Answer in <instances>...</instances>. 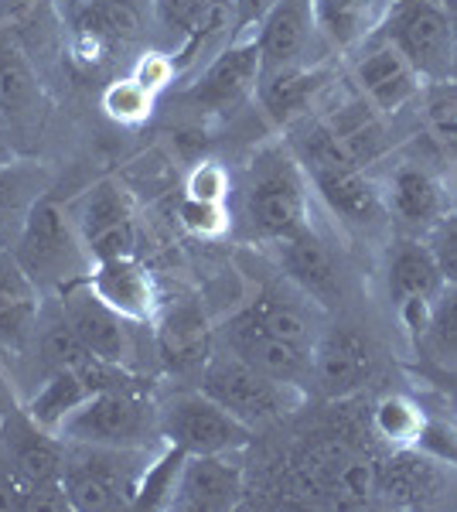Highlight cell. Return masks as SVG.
<instances>
[{"label":"cell","instance_id":"6da1fadb","mask_svg":"<svg viewBox=\"0 0 457 512\" xmlns=\"http://www.w3.org/2000/svg\"><path fill=\"white\" fill-rule=\"evenodd\" d=\"M232 195H236V219L260 246L284 243L314 226L311 181L287 140L256 147L243 164V175L232 181Z\"/></svg>","mask_w":457,"mask_h":512},{"label":"cell","instance_id":"7a4b0ae2","mask_svg":"<svg viewBox=\"0 0 457 512\" xmlns=\"http://www.w3.org/2000/svg\"><path fill=\"white\" fill-rule=\"evenodd\" d=\"M393 233L427 236L457 205L454 168L420 130H406L403 144L372 171Z\"/></svg>","mask_w":457,"mask_h":512},{"label":"cell","instance_id":"3957f363","mask_svg":"<svg viewBox=\"0 0 457 512\" xmlns=\"http://www.w3.org/2000/svg\"><path fill=\"white\" fill-rule=\"evenodd\" d=\"M65 444L62 489L69 509L79 512H113L137 506L144 472L151 468L154 451L103 448V444Z\"/></svg>","mask_w":457,"mask_h":512},{"label":"cell","instance_id":"277c9868","mask_svg":"<svg viewBox=\"0 0 457 512\" xmlns=\"http://www.w3.org/2000/svg\"><path fill=\"white\" fill-rule=\"evenodd\" d=\"M195 386L202 393H209L215 403H222L246 427H253V431L277 424V420H287L311 400V393L304 386L263 373V369L249 366L246 359H239V355L226 349L212 352L205 359V366L198 369Z\"/></svg>","mask_w":457,"mask_h":512},{"label":"cell","instance_id":"5b68a950","mask_svg":"<svg viewBox=\"0 0 457 512\" xmlns=\"http://www.w3.org/2000/svg\"><path fill=\"white\" fill-rule=\"evenodd\" d=\"M444 287L437 260L423 236L389 233L379 246V294L386 304L393 328L406 338V345H417L427 325L430 304Z\"/></svg>","mask_w":457,"mask_h":512},{"label":"cell","instance_id":"8992f818","mask_svg":"<svg viewBox=\"0 0 457 512\" xmlns=\"http://www.w3.org/2000/svg\"><path fill=\"white\" fill-rule=\"evenodd\" d=\"M72 444H103V448L154 451L164 444L157 403L147 396V386L130 390H96L62 420L55 431Z\"/></svg>","mask_w":457,"mask_h":512},{"label":"cell","instance_id":"52a82bcc","mask_svg":"<svg viewBox=\"0 0 457 512\" xmlns=\"http://www.w3.org/2000/svg\"><path fill=\"white\" fill-rule=\"evenodd\" d=\"M11 256L38 291L41 287L62 291L76 280H86L89 270H93V260L82 246L69 209H62L52 198H38L31 205L28 219H24L21 233L11 246Z\"/></svg>","mask_w":457,"mask_h":512},{"label":"cell","instance_id":"ba28073f","mask_svg":"<svg viewBox=\"0 0 457 512\" xmlns=\"http://www.w3.org/2000/svg\"><path fill=\"white\" fill-rule=\"evenodd\" d=\"M0 454L21 485V509H69L62 489V437L38 427L24 407L0 420Z\"/></svg>","mask_w":457,"mask_h":512},{"label":"cell","instance_id":"9c48e42d","mask_svg":"<svg viewBox=\"0 0 457 512\" xmlns=\"http://www.w3.org/2000/svg\"><path fill=\"white\" fill-rule=\"evenodd\" d=\"M376 35L386 38L420 72L423 82L454 79V14L440 0H393Z\"/></svg>","mask_w":457,"mask_h":512},{"label":"cell","instance_id":"30bf717a","mask_svg":"<svg viewBox=\"0 0 457 512\" xmlns=\"http://www.w3.org/2000/svg\"><path fill=\"white\" fill-rule=\"evenodd\" d=\"M164 444L185 454H222V451H246L253 444V427L232 417L222 403H215L198 386L178 390L157 403Z\"/></svg>","mask_w":457,"mask_h":512},{"label":"cell","instance_id":"8fae6325","mask_svg":"<svg viewBox=\"0 0 457 512\" xmlns=\"http://www.w3.org/2000/svg\"><path fill=\"white\" fill-rule=\"evenodd\" d=\"M348 86L359 93L376 113L393 123H406L423 93V76L396 52L382 35H372L362 48L342 59Z\"/></svg>","mask_w":457,"mask_h":512},{"label":"cell","instance_id":"7c38bea8","mask_svg":"<svg viewBox=\"0 0 457 512\" xmlns=\"http://www.w3.org/2000/svg\"><path fill=\"white\" fill-rule=\"evenodd\" d=\"M379 366L382 352L369 328L338 318L321 328L314 345L311 386L324 400H352L379 376Z\"/></svg>","mask_w":457,"mask_h":512},{"label":"cell","instance_id":"4fadbf2b","mask_svg":"<svg viewBox=\"0 0 457 512\" xmlns=\"http://www.w3.org/2000/svg\"><path fill=\"white\" fill-rule=\"evenodd\" d=\"M86 246L89 260H113V256H137L140 250V226L137 205L127 188L113 178L89 185L69 209Z\"/></svg>","mask_w":457,"mask_h":512},{"label":"cell","instance_id":"5bb4252c","mask_svg":"<svg viewBox=\"0 0 457 512\" xmlns=\"http://www.w3.org/2000/svg\"><path fill=\"white\" fill-rule=\"evenodd\" d=\"M273 260L290 287H297L321 311H342L345 304V270L335 246L321 236L318 226H307L297 236L273 243Z\"/></svg>","mask_w":457,"mask_h":512},{"label":"cell","instance_id":"9a60e30c","mask_svg":"<svg viewBox=\"0 0 457 512\" xmlns=\"http://www.w3.org/2000/svg\"><path fill=\"white\" fill-rule=\"evenodd\" d=\"M215 342L226 352L246 359L249 366L263 369V373H270L277 379H287V383L304 386V390L314 376V352L304 349V345L287 342V338H280L277 332H270L246 304L222 321V328L215 332Z\"/></svg>","mask_w":457,"mask_h":512},{"label":"cell","instance_id":"2e32d148","mask_svg":"<svg viewBox=\"0 0 457 512\" xmlns=\"http://www.w3.org/2000/svg\"><path fill=\"white\" fill-rule=\"evenodd\" d=\"M62 315L69 318V325L76 328V335L86 342V349L103 362H116V366L137 369L140 355V328L137 321L123 318L120 311H113L106 301H99L93 287L86 280L62 287Z\"/></svg>","mask_w":457,"mask_h":512},{"label":"cell","instance_id":"e0dca14e","mask_svg":"<svg viewBox=\"0 0 457 512\" xmlns=\"http://www.w3.org/2000/svg\"><path fill=\"white\" fill-rule=\"evenodd\" d=\"M263 76V59L253 38H236L205 62L195 82L185 89V103L202 113H232L256 96Z\"/></svg>","mask_w":457,"mask_h":512},{"label":"cell","instance_id":"ac0fdd59","mask_svg":"<svg viewBox=\"0 0 457 512\" xmlns=\"http://www.w3.org/2000/svg\"><path fill=\"white\" fill-rule=\"evenodd\" d=\"M246 495L243 451L185 454L174 478L171 506L178 512H229L239 509Z\"/></svg>","mask_w":457,"mask_h":512},{"label":"cell","instance_id":"d6986e66","mask_svg":"<svg viewBox=\"0 0 457 512\" xmlns=\"http://www.w3.org/2000/svg\"><path fill=\"white\" fill-rule=\"evenodd\" d=\"M144 35L134 0H76L72 7V55L86 69L110 62L116 48Z\"/></svg>","mask_w":457,"mask_h":512},{"label":"cell","instance_id":"ffe728a7","mask_svg":"<svg viewBox=\"0 0 457 512\" xmlns=\"http://www.w3.org/2000/svg\"><path fill=\"white\" fill-rule=\"evenodd\" d=\"M249 38L260 48L263 72L331 59L321 48L318 28H314L311 0H280Z\"/></svg>","mask_w":457,"mask_h":512},{"label":"cell","instance_id":"44dd1931","mask_svg":"<svg viewBox=\"0 0 457 512\" xmlns=\"http://www.w3.org/2000/svg\"><path fill=\"white\" fill-rule=\"evenodd\" d=\"M338 59L290 65V69L263 72L260 86H256V103H260L263 117L277 130H287L290 123L304 120L307 113L318 110L324 89L338 79Z\"/></svg>","mask_w":457,"mask_h":512},{"label":"cell","instance_id":"7402d4cb","mask_svg":"<svg viewBox=\"0 0 457 512\" xmlns=\"http://www.w3.org/2000/svg\"><path fill=\"white\" fill-rule=\"evenodd\" d=\"M86 284L93 287L99 301H106L123 318L137 325H154L161 311V294L151 277V270L140 263V256H113V260H96L89 270Z\"/></svg>","mask_w":457,"mask_h":512},{"label":"cell","instance_id":"603a6c76","mask_svg":"<svg viewBox=\"0 0 457 512\" xmlns=\"http://www.w3.org/2000/svg\"><path fill=\"white\" fill-rule=\"evenodd\" d=\"M393 0H311V18L321 48L331 59H348L386 21Z\"/></svg>","mask_w":457,"mask_h":512},{"label":"cell","instance_id":"cb8c5ba5","mask_svg":"<svg viewBox=\"0 0 457 512\" xmlns=\"http://www.w3.org/2000/svg\"><path fill=\"white\" fill-rule=\"evenodd\" d=\"M157 352L171 369H202L212 355L215 332L209 328V318L195 301H178L174 308L157 311Z\"/></svg>","mask_w":457,"mask_h":512},{"label":"cell","instance_id":"d4e9b609","mask_svg":"<svg viewBox=\"0 0 457 512\" xmlns=\"http://www.w3.org/2000/svg\"><path fill=\"white\" fill-rule=\"evenodd\" d=\"M41 297L14 256H0V345L24 349L38 335Z\"/></svg>","mask_w":457,"mask_h":512},{"label":"cell","instance_id":"484cf974","mask_svg":"<svg viewBox=\"0 0 457 512\" xmlns=\"http://www.w3.org/2000/svg\"><path fill=\"white\" fill-rule=\"evenodd\" d=\"M41 82L21 45L0 28V120L24 123L38 117Z\"/></svg>","mask_w":457,"mask_h":512},{"label":"cell","instance_id":"4316f807","mask_svg":"<svg viewBox=\"0 0 457 512\" xmlns=\"http://www.w3.org/2000/svg\"><path fill=\"white\" fill-rule=\"evenodd\" d=\"M410 123L457 171V79L427 82L410 113Z\"/></svg>","mask_w":457,"mask_h":512},{"label":"cell","instance_id":"83f0119b","mask_svg":"<svg viewBox=\"0 0 457 512\" xmlns=\"http://www.w3.org/2000/svg\"><path fill=\"white\" fill-rule=\"evenodd\" d=\"M430 410L423 407L413 393L406 390H389L382 393L369 410V434L379 444H386V451L400 448H417L423 427H427Z\"/></svg>","mask_w":457,"mask_h":512},{"label":"cell","instance_id":"f1b7e54d","mask_svg":"<svg viewBox=\"0 0 457 512\" xmlns=\"http://www.w3.org/2000/svg\"><path fill=\"white\" fill-rule=\"evenodd\" d=\"M89 393L93 390H89V383L79 376V369H52V373L45 376V383L28 396L24 414L35 420L38 427L55 434L58 427H62V420L69 417Z\"/></svg>","mask_w":457,"mask_h":512},{"label":"cell","instance_id":"f546056e","mask_svg":"<svg viewBox=\"0 0 457 512\" xmlns=\"http://www.w3.org/2000/svg\"><path fill=\"white\" fill-rule=\"evenodd\" d=\"M45 171L28 164H7L0 168V246L18 239L31 205L45 192Z\"/></svg>","mask_w":457,"mask_h":512},{"label":"cell","instance_id":"4dcf8cb0","mask_svg":"<svg viewBox=\"0 0 457 512\" xmlns=\"http://www.w3.org/2000/svg\"><path fill=\"white\" fill-rule=\"evenodd\" d=\"M420 355H427L434 366L447 369V373H457V287L444 284L440 294L430 304L427 325L413 345Z\"/></svg>","mask_w":457,"mask_h":512},{"label":"cell","instance_id":"1f68e13d","mask_svg":"<svg viewBox=\"0 0 457 512\" xmlns=\"http://www.w3.org/2000/svg\"><path fill=\"white\" fill-rule=\"evenodd\" d=\"M154 103H157V93H151L147 86H140L134 76H123L103 89L106 117L123 123V127H137V123L151 120Z\"/></svg>","mask_w":457,"mask_h":512},{"label":"cell","instance_id":"d6a6232c","mask_svg":"<svg viewBox=\"0 0 457 512\" xmlns=\"http://www.w3.org/2000/svg\"><path fill=\"white\" fill-rule=\"evenodd\" d=\"M178 219L191 236L198 239H219L222 233H229L232 226V212L229 205H212V202H195V198H181L178 205Z\"/></svg>","mask_w":457,"mask_h":512},{"label":"cell","instance_id":"836d02e7","mask_svg":"<svg viewBox=\"0 0 457 512\" xmlns=\"http://www.w3.org/2000/svg\"><path fill=\"white\" fill-rule=\"evenodd\" d=\"M185 195L195 202H212V205H229L232 198V175L226 164L219 161H202L191 168L185 181Z\"/></svg>","mask_w":457,"mask_h":512},{"label":"cell","instance_id":"e575fe53","mask_svg":"<svg viewBox=\"0 0 457 512\" xmlns=\"http://www.w3.org/2000/svg\"><path fill=\"white\" fill-rule=\"evenodd\" d=\"M423 239H427L430 253H434L444 284L457 287V205Z\"/></svg>","mask_w":457,"mask_h":512},{"label":"cell","instance_id":"d590c367","mask_svg":"<svg viewBox=\"0 0 457 512\" xmlns=\"http://www.w3.org/2000/svg\"><path fill=\"white\" fill-rule=\"evenodd\" d=\"M130 76H134L140 86L151 89V93H161V89H168L171 82L178 79V65H174L171 55H164V52H144Z\"/></svg>","mask_w":457,"mask_h":512},{"label":"cell","instance_id":"8d00e7d4","mask_svg":"<svg viewBox=\"0 0 457 512\" xmlns=\"http://www.w3.org/2000/svg\"><path fill=\"white\" fill-rule=\"evenodd\" d=\"M277 4H280V0H229V7H232V41L253 35V31L260 28V21L267 18Z\"/></svg>","mask_w":457,"mask_h":512},{"label":"cell","instance_id":"74e56055","mask_svg":"<svg viewBox=\"0 0 457 512\" xmlns=\"http://www.w3.org/2000/svg\"><path fill=\"white\" fill-rule=\"evenodd\" d=\"M11 509H21V485L11 475V468L0 461V512H11Z\"/></svg>","mask_w":457,"mask_h":512},{"label":"cell","instance_id":"f35d334b","mask_svg":"<svg viewBox=\"0 0 457 512\" xmlns=\"http://www.w3.org/2000/svg\"><path fill=\"white\" fill-rule=\"evenodd\" d=\"M38 0H0V28H11L21 18H28L35 11Z\"/></svg>","mask_w":457,"mask_h":512},{"label":"cell","instance_id":"ab89813d","mask_svg":"<svg viewBox=\"0 0 457 512\" xmlns=\"http://www.w3.org/2000/svg\"><path fill=\"white\" fill-rule=\"evenodd\" d=\"M21 403L14 400V390H11V383H7V376H4V369H0V420H4L7 414H14Z\"/></svg>","mask_w":457,"mask_h":512},{"label":"cell","instance_id":"60d3db41","mask_svg":"<svg viewBox=\"0 0 457 512\" xmlns=\"http://www.w3.org/2000/svg\"><path fill=\"white\" fill-rule=\"evenodd\" d=\"M454 14V38H457V11H451ZM454 79H457V59H454Z\"/></svg>","mask_w":457,"mask_h":512}]
</instances>
